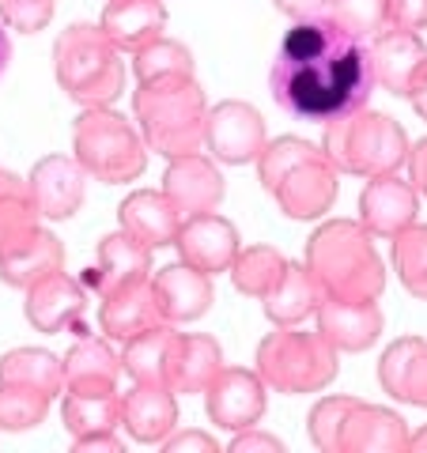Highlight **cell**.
I'll return each instance as SVG.
<instances>
[{"label":"cell","mask_w":427,"mask_h":453,"mask_svg":"<svg viewBox=\"0 0 427 453\" xmlns=\"http://www.w3.org/2000/svg\"><path fill=\"white\" fill-rule=\"evenodd\" d=\"M151 276V250L144 242H136L133 234L125 231H113L98 242L95 253V265L83 268V288H91L95 295H106L121 283H133V280H144Z\"/></svg>","instance_id":"d4e9b609"},{"label":"cell","mask_w":427,"mask_h":453,"mask_svg":"<svg viewBox=\"0 0 427 453\" xmlns=\"http://www.w3.org/2000/svg\"><path fill=\"white\" fill-rule=\"evenodd\" d=\"M163 321L167 318H163L159 295H155V288H151V276L106 291L103 306H98V325H103V333L110 340H118V344H129L133 336L148 333Z\"/></svg>","instance_id":"9a60e30c"},{"label":"cell","mask_w":427,"mask_h":453,"mask_svg":"<svg viewBox=\"0 0 427 453\" xmlns=\"http://www.w3.org/2000/svg\"><path fill=\"white\" fill-rule=\"evenodd\" d=\"M61 419L73 438L110 434L121 427V393H68L65 389Z\"/></svg>","instance_id":"4dcf8cb0"},{"label":"cell","mask_w":427,"mask_h":453,"mask_svg":"<svg viewBox=\"0 0 427 453\" xmlns=\"http://www.w3.org/2000/svg\"><path fill=\"white\" fill-rule=\"evenodd\" d=\"M175 329L170 321L155 325V329L133 336L129 344H121V371L129 374L133 381H163V366H167V351L175 344Z\"/></svg>","instance_id":"836d02e7"},{"label":"cell","mask_w":427,"mask_h":453,"mask_svg":"<svg viewBox=\"0 0 427 453\" xmlns=\"http://www.w3.org/2000/svg\"><path fill=\"white\" fill-rule=\"evenodd\" d=\"M268 144L265 118L250 103L238 98H223V103L208 106L205 118V148L212 151V159H220L227 166L242 163H258V155Z\"/></svg>","instance_id":"9c48e42d"},{"label":"cell","mask_w":427,"mask_h":453,"mask_svg":"<svg viewBox=\"0 0 427 453\" xmlns=\"http://www.w3.org/2000/svg\"><path fill=\"white\" fill-rule=\"evenodd\" d=\"M325 299V291L318 288V280L307 273V265H291L283 268V276L273 291L261 299L265 318L273 325H303L307 318L318 314V306Z\"/></svg>","instance_id":"f1b7e54d"},{"label":"cell","mask_w":427,"mask_h":453,"mask_svg":"<svg viewBox=\"0 0 427 453\" xmlns=\"http://www.w3.org/2000/svg\"><path fill=\"white\" fill-rule=\"evenodd\" d=\"M151 288L159 295V306H163V318L170 325L178 321H201L212 303H216V288H212V276L193 268L186 261L178 265H167L151 276Z\"/></svg>","instance_id":"603a6c76"},{"label":"cell","mask_w":427,"mask_h":453,"mask_svg":"<svg viewBox=\"0 0 427 453\" xmlns=\"http://www.w3.org/2000/svg\"><path fill=\"white\" fill-rule=\"evenodd\" d=\"M280 16H288V19H318L325 16V8H330V0H273Z\"/></svg>","instance_id":"f6af8a7d"},{"label":"cell","mask_w":427,"mask_h":453,"mask_svg":"<svg viewBox=\"0 0 427 453\" xmlns=\"http://www.w3.org/2000/svg\"><path fill=\"white\" fill-rule=\"evenodd\" d=\"M408 103H412V110L420 113V118L427 121V68H423V76H420V83L412 88V95H408Z\"/></svg>","instance_id":"7dc6e473"},{"label":"cell","mask_w":427,"mask_h":453,"mask_svg":"<svg viewBox=\"0 0 427 453\" xmlns=\"http://www.w3.org/2000/svg\"><path fill=\"white\" fill-rule=\"evenodd\" d=\"M325 19H333L352 38H375L386 31V0H330Z\"/></svg>","instance_id":"74e56055"},{"label":"cell","mask_w":427,"mask_h":453,"mask_svg":"<svg viewBox=\"0 0 427 453\" xmlns=\"http://www.w3.org/2000/svg\"><path fill=\"white\" fill-rule=\"evenodd\" d=\"M393 273L412 299L427 303V223H408L390 238Z\"/></svg>","instance_id":"d6a6232c"},{"label":"cell","mask_w":427,"mask_h":453,"mask_svg":"<svg viewBox=\"0 0 427 453\" xmlns=\"http://www.w3.org/2000/svg\"><path fill=\"white\" fill-rule=\"evenodd\" d=\"M83 310H88V288H83L80 280L65 276V268H57V273L42 276L38 283L27 288L23 314L38 333H46V336L76 329Z\"/></svg>","instance_id":"4fadbf2b"},{"label":"cell","mask_w":427,"mask_h":453,"mask_svg":"<svg viewBox=\"0 0 427 453\" xmlns=\"http://www.w3.org/2000/svg\"><path fill=\"white\" fill-rule=\"evenodd\" d=\"M420 211V196L397 174H378L367 178V186L360 193V223L371 238H390L397 231H405L408 223H416Z\"/></svg>","instance_id":"2e32d148"},{"label":"cell","mask_w":427,"mask_h":453,"mask_svg":"<svg viewBox=\"0 0 427 453\" xmlns=\"http://www.w3.org/2000/svg\"><path fill=\"white\" fill-rule=\"evenodd\" d=\"M31 196H35V208L42 219L50 223H61V219H73L76 211L88 201V174L76 159L68 155H46L31 166Z\"/></svg>","instance_id":"8fae6325"},{"label":"cell","mask_w":427,"mask_h":453,"mask_svg":"<svg viewBox=\"0 0 427 453\" xmlns=\"http://www.w3.org/2000/svg\"><path fill=\"white\" fill-rule=\"evenodd\" d=\"M303 265L318 280L325 299L378 303L386 291V265H382L375 238L363 231V223L325 219L322 226H314V234L307 238Z\"/></svg>","instance_id":"3957f363"},{"label":"cell","mask_w":427,"mask_h":453,"mask_svg":"<svg viewBox=\"0 0 427 453\" xmlns=\"http://www.w3.org/2000/svg\"><path fill=\"white\" fill-rule=\"evenodd\" d=\"M53 73L76 106H113L125 91V65L118 46L98 23H73L53 42Z\"/></svg>","instance_id":"5b68a950"},{"label":"cell","mask_w":427,"mask_h":453,"mask_svg":"<svg viewBox=\"0 0 427 453\" xmlns=\"http://www.w3.org/2000/svg\"><path fill=\"white\" fill-rule=\"evenodd\" d=\"M386 27L393 31H427V0H386Z\"/></svg>","instance_id":"60d3db41"},{"label":"cell","mask_w":427,"mask_h":453,"mask_svg":"<svg viewBox=\"0 0 427 453\" xmlns=\"http://www.w3.org/2000/svg\"><path fill=\"white\" fill-rule=\"evenodd\" d=\"M159 449L163 453H190V449H197V453H220V442L212 434H205V431H170L163 442H159Z\"/></svg>","instance_id":"7bdbcfd3"},{"label":"cell","mask_w":427,"mask_h":453,"mask_svg":"<svg viewBox=\"0 0 427 453\" xmlns=\"http://www.w3.org/2000/svg\"><path fill=\"white\" fill-rule=\"evenodd\" d=\"M65 389L68 393H118L121 378V356L106 340L80 336L73 348L65 351Z\"/></svg>","instance_id":"83f0119b"},{"label":"cell","mask_w":427,"mask_h":453,"mask_svg":"<svg viewBox=\"0 0 427 453\" xmlns=\"http://www.w3.org/2000/svg\"><path fill=\"white\" fill-rule=\"evenodd\" d=\"M405 453H427V427L408 431V449Z\"/></svg>","instance_id":"681fc988"},{"label":"cell","mask_w":427,"mask_h":453,"mask_svg":"<svg viewBox=\"0 0 427 453\" xmlns=\"http://www.w3.org/2000/svg\"><path fill=\"white\" fill-rule=\"evenodd\" d=\"M118 223L125 234H133L136 242H144L148 250H163L175 246L178 226H182V211L170 204V196L159 189H136L118 204Z\"/></svg>","instance_id":"484cf974"},{"label":"cell","mask_w":427,"mask_h":453,"mask_svg":"<svg viewBox=\"0 0 427 453\" xmlns=\"http://www.w3.org/2000/svg\"><path fill=\"white\" fill-rule=\"evenodd\" d=\"M0 381L31 386L53 401L65 389V366L46 348H12L8 356H0Z\"/></svg>","instance_id":"f546056e"},{"label":"cell","mask_w":427,"mask_h":453,"mask_svg":"<svg viewBox=\"0 0 427 453\" xmlns=\"http://www.w3.org/2000/svg\"><path fill=\"white\" fill-rule=\"evenodd\" d=\"M178 423L175 389L163 381H133L129 393H121V427L140 446H159Z\"/></svg>","instance_id":"ffe728a7"},{"label":"cell","mask_w":427,"mask_h":453,"mask_svg":"<svg viewBox=\"0 0 427 453\" xmlns=\"http://www.w3.org/2000/svg\"><path fill=\"white\" fill-rule=\"evenodd\" d=\"M223 366V348L216 336L205 333H178L175 344L167 351V366H163V386L175 389V396H190V393H205L208 381L220 374Z\"/></svg>","instance_id":"44dd1931"},{"label":"cell","mask_w":427,"mask_h":453,"mask_svg":"<svg viewBox=\"0 0 427 453\" xmlns=\"http://www.w3.org/2000/svg\"><path fill=\"white\" fill-rule=\"evenodd\" d=\"M57 268H65V246L46 226H35V231H23L0 242V280L8 288L27 291L31 283L57 273Z\"/></svg>","instance_id":"d6986e66"},{"label":"cell","mask_w":427,"mask_h":453,"mask_svg":"<svg viewBox=\"0 0 427 453\" xmlns=\"http://www.w3.org/2000/svg\"><path fill=\"white\" fill-rule=\"evenodd\" d=\"M340 371V351L322 333L276 325L258 344V374L273 393H318Z\"/></svg>","instance_id":"52a82bcc"},{"label":"cell","mask_w":427,"mask_h":453,"mask_svg":"<svg viewBox=\"0 0 427 453\" xmlns=\"http://www.w3.org/2000/svg\"><path fill=\"white\" fill-rule=\"evenodd\" d=\"M35 226H42V216L35 208L31 186L23 178L8 174V170H0V242L23 231H35Z\"/></svg>","instance_id":"d590c367"},{"label":"cell","mask_w":427,"mask_h":453,"mask_svg":"<svg viewBox=\"0 0 427 453\" xmlns=\"http://www.w3.org/2000/svg\"><path fill=\"white\" fill-rule=\"evenodd\" d=\"M163 193L182 216H205V211H216L223 204L227 181L220 174V166H212V159L193 151V155L170 159L163 174Z\"/></svg>","instance_id":"e0dca14e"},{"label":"cell","mask_w":427,"mask_h":453,"mask_svg":"<svg viewBox=\"0 0 427 453\" xmlns=\"http://www.w3.org/2000/svg\"><path fill=\"white\" fill-rule=\"evenodd\" d=\"M283 268H288V257L273 246H250V250H238V257L231 261V280H235V291L238 295H250V299H265L268 291L280 283Z\"/></svg>","instance_id":"1f68e13d"},{"label":"cell","mask_w":427,"mask_h":453,"mask_svg":"<svg viewBox=\"0 0 427 453\" xmlns=\"http://www.w3.org/2000/svg\"><path fill=\"white\" fill-rule=\"evenodd\" d=\"M73 453H125V442L118 438V431H110V434H88V438H76Z\"/></svg>","instance_id":"bcb514c9"},{"label":"cell","mask_w":427,"mask_h":453,"mask_svg":"<svg viewBox=\"0 0 427 453\" xmlns=\"http://www.w3.org/2000/svg\"><path fill=\"white\" fill-rule=\"evenodd\" d=\"M98 27L118 46V53H136L148 42L163 38L167 8H163V0H106Z\"/></svg>","instance_id":"4316f807"},{"label":"cell","mask_w":427,"mask_h":453,"mask_svg":"<svg viewBox=\"0 0 427 453\" xmlns=\"http://www.w3.org/2000/svg\"><path fill=\"white\" fill-rule=\"evenodd\" d=\"M352 404H355V396H325V401H318L314 408H310V416H307V434H310V442H314V449L337 453L340 423H345V416H348Z\"/></svg>","instance_id":"f35d334b"},{"label":"cell","mask_w":427,"mask_h":453,"mask_svg":"<svg viewBox=\"0 0 427 453\" xmlns=\"http://www.w3.org/2000/svg\"><path fill=\"white\" fill-rule=\"evenodd\" d=\"M408 449V423L393 408H378L355 401L340 423L337 453H405Z\"/></svg>","instance_id":"ac0fdd59"},{"label":"cell","mask_w":427,"mask_h":453,"mask_svg":"<svg viewBox=\"0 0 427 453\" xmlns=\"http://www.w3.org/2000/svg\"><path fill=\"white\" fill-rule=\"evenodd\" d=\"M268 91L276 106L310 125H330L371 103L375 73L360 38L333 19H299L280 38L268 68Z\"/></svg>","instance_id":"6da1fadb"},{"label":"cell","mask_w":427,"mask_h":453,"mask_svg":"<svg viewBox=\"0 0 427 453\" xmlns=\"http://www.w3.org/2000/svg\"><path fill=\"white\" fill-rule=\"evenodd\" d=\"M53 0H0V23L19 35H38L53 23Z\"/></svg>","instance_id":"ab89813d"},{"label":"cell","mask_w":427,"mask_h":453,"mask_svg":"<svg viewBox=\"0 0 427 453\" xmlns=\"http://www.w3.org/2000/svg\"><path fill=\"white\" fill-rule=\"evenodd\" d=\"M268 386L261 374L242 371V366H220V374L208 381L205 389V412L220 431H242L253 427L265 416Z\"/></svg>","instance_id":"30bf717a"},{"label":"cell","mask_w":427,"mask_h":453,"mask_svg":"<svg viewBox=\"0 0 427 453\" xmlns=\"http://www.w3.org/2000/svg\"><path fill=\"white\" fill-rule=\"evenodd\" d=\"M50 416V396L31 386L0 381V431H31Z\"/></svg>","instance_id":"8d00e7d4"},{"label":"cell","mask_w":427,"mask_h":453,"mask_svg":"<svg viewBox=\"0 0 427 453\" xmlns=\"http://www.w3.org/2000/svg\"><path fill=\"white\" fill-rule=\"evenodd\" d=\"M367 57H371L375 88H386L397 98H408L427 68L423 38L416 31H393V27H386V31H378L371 38Z\"/></svg>","instance_id":"7c38bea8"},{"label":"cell","mask_w":427,"mask_h":453,"mask_svg":"<svg viewBox=\"0 0 427 453\" xmlns=\"http://www.w3.org/2000/svg\"><path fill=\"white\" fill-rule=\"evenodd\" d=\"M193 53L182 42L170 38H155L144 50L133 53V73L140 83H159V80H178V76H193Z\"/></svg>","instance_id":"e575fe53"},{"label":"cell","mask_w":427,"mask_h":453,"mask_svg":"<svg viewBox=\"0 0 427 453\" xmlns=\"http://www.w3.org/2000/svg\"><path fill=\"white\" fill-rule=\"evenodd\" d=\"M408 133L401 121L378 110H355L348 118L325 125V144L322 151L340 174L355 178H378V174H397L408 159Z\"/></svg>","instance_id":"8992f818"},{"label":"cell","mask_w":427,"mask_h":453,"mask_svg":"<svg viewBox=\"0 0 427 453\" xmlns=\"http://www.w3.org/2000/svg\"><path fill=\"white\" fill-rule=\"evenodd\" d=\"M175 250L186 265L216 276V273H227V268H231V261L238 257L242 246H238V231H235L231 219L216 216V211H205V216L182 219Z\"/></svg>","instance_id":"5bb4252c"},{"label":"cell","mask_w":427,"mask_h":453,"mask_svg":"<svg viewBox=\"0 0 427 453\" xmlns=\"http://www.w3.org/2000/svg\"><path fill=\"white\" fill-rule=\"evenodd\" d=\"M227 449L231 453H283V442L276 434H268V431L242 427V431H235V438H231V446Z\"/></svg>","instance_id":"b9f144b4"},{"label":"cell","mask_w":427,"mask_h":453,"mask_svg":"<svg viewBox=\"0 0 427 453\" xmlns=\"http://www.w3.org/2000/svg\"><path fill=\"white\" fill-rule=\"evenodd\" d=\"M318 333L330 340L337 351H367L378 344L382 329H386V318L375 299L367 303H348V299H322L318 306Z\"/></svg>","instance_id":"7402d4cb"},{"label":"cell","mask_w":427,"mask_h":453,"mask_svg":"<svg viewBox=\"0 0 427 453\" xmlns=\"http://www.w3.org/2000/svg\"><path fill=\"white\" fill-rule=\"evenodd\" d=\"M133 113L144 148L163 159H178V155H193L205 148L208 98L193 76L140 83L133 95Z\"/></svg>","instance_id":"277c9868"},{"label":"cell","mask_w":427,"mask_h":453,"mask_svg":"<svg viewBox=\"0 0 427 453\" xmlns=\"http://www.w3.org/2000/svg\"><path fill=\"white\" fill-rule=\"evenodd\" d=\"M261 189L273 196L276 208L295 223L322 219L337 204L340 170L330 163L318 144L303 136H276L258 155Z\"/></svg>","instance_id":"7a4b0ae2"},{"label":"cell","mask_w":427,"mask_h":453,"mask_svg":"<svg viewBox=\"0 0 427 453\" xmlns=\"http://www.w3.org/2000/svg\"><path fill=\"white\" fill-rule=\"evenodd\" d=\"M73 151L83 174H91L103 186H125L136 181L148 166L144 140L110 106L83 110L73 125Z\"/></svg>","instance_id":"ba28073f"},{"label":"cell","mask_w":427,"mask_h":453,"mask_svg":"<svg viewBox=\"0 0 427 453\" xmlns=\"http://www.w3.org/2000/svg\"><path fill=\"white\" fill-rule=\"evenodd\" d=\"M405 170H408V186L416 189V196H423V201H427V136L420 140V144L408 148Z\"/></svg>","instance_id":"ee69618b"},{"label":"cell","mask_w":427,"mask_h":453,"mask_svg":"<svg viewBox=\"0 0 427 453\" xmlns=\"http://www.w3.org/2000/svg\"><path fill=\"white\" fill-rule=\"evenodd\" d=\"M8 65H12V38L4 31V23H0V76L8 73Z\"/></svg>","instance_id":"c3c4849f"},{"label":"cell","mask_w":427,"mask_h":453,"mask_svg":"<svg viewBox=\"0 0 427 453\" xmlns=\"http://www.w3.org/2000/svg\"><path fill=\"white\" fill-rule=\"evenodd\" d=\"M378 386L397 404L427 408V340L423 336H401L382 351Z\"/></svg>","instance_id":"cb8c5ba5"}]
</instances>
